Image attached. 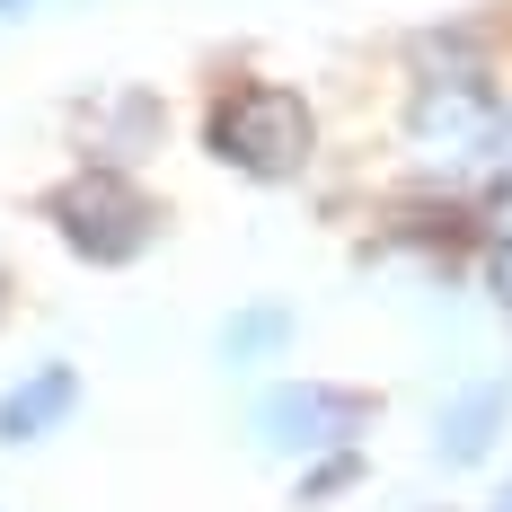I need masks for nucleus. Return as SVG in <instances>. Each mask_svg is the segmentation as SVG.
I'll use <instances>...</instances> for the list:
<instances>
[{
	"label": "nucleus",
	"instance_id": "9",
	"mask_svg": "<svg viewBox=\"0 0 512 512\" xmlns=\"http://www.w3.org/2000/svg\"><path fill=\"white\" fill-rule=\"evenodd\" d=\"M495 512H512V486H504V504H495Z\"/></svg>",
	"mask_w": 512,
	"mask_h": 512
},
{
	"label": "nucleus",
	"instance_id": "5",
	"mask_svg": "<svg viewBox=\"0 0 512 512\" xmlns=\"http://www.w3.org/2000/svg\"><path fill=\"white\" fill-rule=\"evenodd\" d=\"M504 415H512V380H468L460 398L442 407V460H477V451H495Z\"/></svg>",
	"mask_w": 512,
	"mask_h": 512
},
{
	"label": "nucleus",
	"instance_id": "1",
	"mask_svg": "<svg viewBox=\"0 0 512 512\" xmlns=\"http://www.w3.org/2000/svg\"><path fill=\"white\" fill-rule=\"evenodd\" d=\"M204 142H212V159H230L248 177H292L309 159V106L292 89H230L212 106Z\"/></svg>",
	"mask_w": 512,
	"mask_h": 512
},
{
	"label": "nucleus",
	"instance_id": "4",
	"mask_svg": "<svg viewBox=\"0 0 512 512\" xmlns=\"http://www.w3.org/2000/svg\"><path fill=\"white\" fill-rule=\"evenodd\" d=\"M80 407V380H71V362H45L36 380H18L9 398H0V442H45L62 415Z\"/></svg>",
	"mask_w": 512,
	"mask_h": 512
},
{
	"label": "nucleus",
	"instance_id": "8",
	"mask_svg": "<svg viewBox=\"0 0 512 512\" xmlns=\"http://www.w3.org/2000/svg\"><path fill=\"white\" fill-rule=\"evenodd\" d=\"M486 283H495V301H512V230H495V248H486Z\"/></svg>",
	"mask_w": 512,
	"mask_h": 512
},
{
	"label": "nucleus",
	"instance_id": "2",
	"mask_svg": "<svg viewBox=\"0 0 512 512\" xmlns=\"http://www.w3.org/2000/svg\"><path fill=\"white\" fill-rule=\"evenodd\" d=\"M53 230H62L80 256H98V265H124V256L151 239V204H142L124 177L89 168V177H71V186L53 195Z\"/></svg>",
	"mask_w": 512,
	"mask_h": 512
},
{
	"label": "nucleus",
	"instance_id": "7",
	"mask_svg": "<svg viewBox=\"0 0 512 512\" xmlns=\"http://www.w3.org/2000/svg\"><path fill=\"white\" fill-rule=\"evenodd\" d=\"M283 336H292V318H283V309H256V318H230V327H221V354L248 362V354H274Z\"/></svg>",
	"mask_w": 512,
	"mask_h": 512
},
{
	"label": "nucleus",
	"instance_id": "10",
	"mask_svg": "<svg viewBox=\"0 0 512 512\" xmlns=\"http://www.w3.org/2000/svg\"><path fill=\"white\" fill-rule=\"evenodd\" d=\"M0 9H18V0H0Z\"/></svg>",
	"mask_w": 512,
	"mask_h": 512
},
{
	"label": "nucleus",
	"instance_id": "6",
	"mask_svg": "<svg viewBox=\"0 0 512 512\" xmlns=\"http://www.w3.org/2000/svg\"><path fill=\"white\" fill-rule=\"evenodd\" d=\"M415 124H424V133H451V124H468V133H477V124H495V106H486V80H442L433 98L415 106Z\"/></svg>",
	"mask_w": 512,
	"mask_h": 512
},
{
	"label": "nucleus",
	"instance_id": "3",
	"mask_svg": "<svg viewBox=\"0 0 512 512\" xmlns=\"http://www.w3.org/2000/svg\"><path fill=\"white\" fill-rule=\"evenodd\" d=\"M354 424H362V407L345 389H318V380H283V389L256 407V433H265L274 451H345Z\"/></svg>",
	"mask_w": 512,
	"mask_h": 512
}]
</instances>
